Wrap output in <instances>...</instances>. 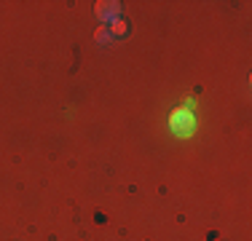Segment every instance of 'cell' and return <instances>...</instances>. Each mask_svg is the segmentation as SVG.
Returning <instances> with one entry per match:
<instances>
[{
  "mask_svg": "<svg viewBox=\"0 0 252 241\" xmlns=\"http://www.w3.org/2000/svg\"><path fill=\"white\" fill-rule=\"evenodd\" d=\"M169 129H172V134H177V137H193L196 134V129H199V120H196V116L190 110H185V107H177V110H172V116H169Z\"/></svg>",
  "mask_w": 252,
  "mask_h": 241,
  "instance_id": "cell-1",
  "label": "cell"
},
{
  "mask_svg": "<svg viewBox=\"0 0 252 241\" xmlns=\"http://www.w3.org/2000/svg\"><path fill=\"white\" fill-rule=\"evenodd\" d=\"M185 110H193V107H196V96H188V99H185Z\"/></svg>",
  "mask_w": 252,
  "mask_h": 241,
  "instance_id": "cell-5",
  "label": "cell"
},
{
  "mask_svg": "<svg viewBox=\"0 0 252 241\" xmlns=\"http://www.w3.org/2000/svg\"><path fill=\"white\" fill-rule=\"evenodd\" d=\"M118 14H121V3H116V0H110V3H105V0H99L97 3V16L102 22H116Z\"/></svg>",
  "mask_w": 252,
  "mask_h": 241,
  "instance_id": "cell-2",
  "label": "cell"
},
{
  "mask_svg": "<svg viewBox=\"0 0 252 241\" xmlns=\"http://www.w3.org/2000/svg\"><path fill=\"white\" fill-rule=\"evenodd\" d=\"M107 30H110V35H116V38H124V35L129 32V22L116 19V22H110V24H107Z\"/></svg>",
  "mask_w": 252,
  "mask_h": 241,
  "instance_id": "cell-3",
  "label": "cell"
},
{
  "mask_svg": "<svg viewBox=\"0 0 252 241\" xmlns=\"http://www.w3.org/2000/svg\"><path fill=\"white\" fill-rule=\"evenodd\" d=\"M110 38H113V35H110V30H107V27H99L97 32H94V40H97V43H107Z\"/></svg>",
  "mask_w": 252,
  "mask_h": 241,
  "instance_id": "cell-4",
  "label": "cell"
}]
</instances>
